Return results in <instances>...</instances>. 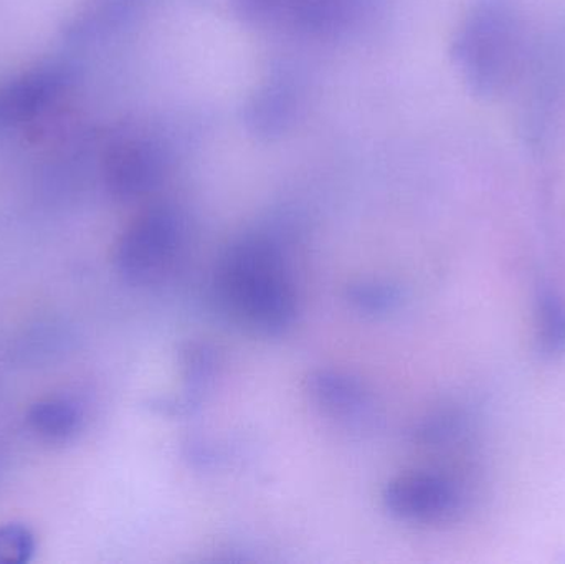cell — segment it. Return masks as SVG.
<instances>
[{
  "label": "cell",
  "instance_id": "cell-1",
  "mask_svg": "<svg viewBox=\"0 0 565 564\" xmlns=\"http://www.w3.org/2000/svg\"><path fill=\"white\" fill-rule=\"evenodd\" d=\"M218 310L232 321L267 337L295 323L298 291L280 245L265 235H245L218 260L214 275Z\"/></svg>",
  "mask_w": 565,
  "mask_h": 564
},
{
  "label": "cell",
  "instance_id": "cell-2",
  "mask_svg": "<svg viewBox=\"0 0 565 564\" xmlns=\"http://www.w3.org/2000/svg\"><path fill=\"white\" fill-rule=\"evenodd\" d=\"M451 56L473 95L493 99L510 92L527 58L524 20L514 0H475Z\"/></svg>",
  "mask_w": 565,
  "mask_h": 564
},
{
  "label": "cell",
  "instance_id": "cell-3",
  "mask_svg": "<svg viewBox=\"0 0 565 564\" xmlns=\"http://www.w3.org/2000/svg\"><path fill=\"white\" fill-rule=\"evenodd\" d=\"M185 244V224L171 205H152L136 215L115 248L118 274L128 284L149 287L164 280Z\"/></svg>",
  "mask_w": 565,
  "mask_h": 564
},
{
  "label": "cell",
  "instance_id": "cell-4",
  "mask_svg": "<svg viewBox=\"0 0 565 564\" xmlns=\"http://www.w3.org/2000/svg\"><path fill=\"white\" fill-rule=\"evenodd\" d=\"M385 510L402 522L438 525L451 522L463 507V493L450 477L408 472L394 477L382 492Z\"/></svg>",
  "mask_w": 565,
  "mask_h": 564
},
{
  "label": "cell",
  "instance_id": "cell-5",
  "mask_svg": "<svg viewBox=\"0 0 565 564\" xmlns=\"http://www.w3.org/2000/svg\"><path fill=\"white\" fill-rule=\"evenodd\" d=\"M68 70L39 66L0 85V132L19 128L49 111L68 88Z\"/></svg>",
  "mask_w": 565,
  "mask_h": 564
},
{
  "label": "cell",
  "instance_id": "cell-6",
  "mask_svg": "<svg viewBox=\"0 0 565 564\" xmlns=\"http://www.w3.org/2000/svg\"><path fill=\"white\" fill-rule=\"evenodd\" d=\"M103 175L113 198L122 202L136 201L149 194L161 181L162 158L151 142L126 139L106 152Z\"/></svg>",
  "mask_w": 565,
  "mask_h": 564
},
{
  "label": "cell",
  "instance_id": "cell-7",
  "mask_svg": "<svg viewBox=\"0 0 565 564\" xmlns=\"http://www.w3.org/2000/svg\"><path fill=\"white\" fill-rule=\"evenodd\" d=\"M306 387L312 403L335 419H364L371 411V397L364 386L339 371H315L306 380Z\"/></svg>",
  "mask_w": 565,
  "mask_h": 564
},
{
  "label": "cell",
  "instance_id": "cell-8",
  "mask_svg": "<svg viewBox=\"0 0 565 564\" xmlns=\"http://www.w3.org/2000/svg\"><path fill=\"white\" fill-rule=\"evenodd\" d=\"M30 429L45 440H66L78 433L82 411L65 397H46L32 404L26 413Z\"/></svg>",
  "mask_w": 565,
  "mask_h": 564
},
{
  "label": "cell",
  "instance_id": "cell-9",
  "mask_svg": "<svg viewBox=\"0 0 565 564\" xmlns=\"http://www.w3.org/2000/svg\"><path fill=\"white\" fill-rule=\"evenodd\" d=\"M358 6V0H295L288 13L299 29L326 33L348 25Z\"/></svg>",
  "mask_w": 565,
  "mask_h": 564
},
{
  "label": "cell",
  "instance_id": "cell-10",
  "mask_svg": "<svg viewBox=\"0 0 565 564\" xmlns=\"http://www.w3.org/2000/svg\"><path fill=\"white\" fill-rule=\"evenodd\" d=\"M536 341L546 357L565 354V300L553 291L537 298Z\"/></svg>",
  "mask_w": 565,
  "mask_h": 564
},
{
  "label": "cell",
  "instance_id": "cell-11",
  "mask_svg": "<svg viewBox=\"0 0 565 564\" xmlns=\"http://www.w3.org/2000/svg\"><path fill=\"white\" fill-rule=\"evenodd\" d=\"M292 106H295V99L289 89L285 86H274L255 98L248 119L257 131H280L285 123L291 118Z\"/></svg>",
  "mask_w": 565,
  "mask_h": 564
},
{
  "label": "cell",
  "instance_id": "cell-12",
  "mask_svg": "<svg viewBox=\"0 0 565 564\" xmlns=\"http://www.w3.org/2000/svg\"><path fill=\"white\" fill-rule=\"evenodd\" d=\"M36 552V539L23 523L0 525V564H26Z\"/></svg>",
  "mask_w": 565,
  "mask_h": 564
},
{
  "label": "cell",
  "instance_id": "cell-13",
  "mask_svg": "<svg viewBox=\"0 0 565 564\" xmlns=\"http://www.w3.org/2000/svg\"><path fill=\"white\" fill-rule=\"evenodd\" d=\"M348 297L358 310L367 311V313L391 311L398 304L397 288L381 284L352 285L348 290Z\"/></svg>",
  "mask_w": 565,
  "mask_h": 564
},
{
  "label": "cell",
  "instance_id": "cell-14",
  "mask_svg": "<svg viewBox=\"0 0 565 564\" xmlns=\"http://www.w3.org/2000/svg\"><path fill=\"white\" fill-rule=\"evenodd\" d=\"M247 15L270 17L280 12H289L295 0H238Z\"/></svg>",
  "mask_w": 565,
  "mask_h": 564
}]
</instances>
